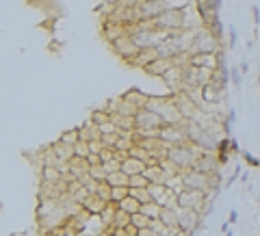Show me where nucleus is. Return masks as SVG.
<instances>
[{"label":"nucleus","mask_w":260,"mask_h":236,"mask_svg":"<svg viewBox=\"0 0 260 236\" xmlns=\"http://www.w3.org/2000/svg\"><path fill=\"white\" fill-rule=\"evenodd\" d=\"M130 224H132L136 230H143V228H150V224H152V219L148 217V214H143L141 210L139 212H134L132 217H130Z\"/></svg>","instance_id":"nucleus-21"},{"label":"nucleus","mask_w":260,"mask_h":236,"mask_svg":"<svg viewBox=\"0 0 260 236\" xmlns=\"http://www.w3.org/2000/svg\"><path fill=\"white\" fill-rule=\"evenodd\" d=\"M204 4L208 6V9H212V11H219V6H221V0H204Z\"/></svg>","instance_id":"nucleus-30"},{"label":"nucleus","mask_w":260,"mask_h":236,"mask_svg":"<svg viewBox=\"0 0 260 236\" xmlns=\"http://www.w3.org/2000/svg\"><path fill=\"white\" fill-rule=\"evenodd\" d=\"M89 160L82 158V156H74L70 162H68V176L65 178H80V176L89 174Z\"/></svg>","instance_id":"nucleus-11"},{"label":"nucleus","mask_w":260,"mask_h":236,"mask_svg":"<svg viewBox=\"0 0 260 236\" xmlns=\"http://www.w3.org/2000/svg\"><path fill=\"white\" fill-rule=\"evenodd\" d=\"M200 156V150L193 146V143H180V146H172L167 150V162L172 165L174 169L178 172H186V169H193L195 167V160Z\"/></svg>","instance_id":"nucleus-3"},{"label":"nucleus","mask_w":260,"mask_h":236,"mask_svg":"<svg viewBox=\"0 0 260 236\" xmlns=\"http://www.w3.org/2000/svg\"><path fill=\"white\" fill-rule=\"evenodd\" d=\"M158 58V52H156V48H148V50H139L136 52V56L130 61V65L132 68H139V70H143V68H148L152 61H156Z\"/></svg>","instance_id":"nucleus-15"},{"label":"nucleus","mask_w":260,"mask_h":236,"mask_svg":"<svg viewBox=\"0 0 260 236\" xmlns=\"http://www.w3.org/2000/svg\"><path fill=\"white\" fill-rule=\"evenodd\" d=\"M80 206H82L87 212H91V214H96V217H98V214L104 210V206H106V200H102L98 193H89L87 198L80 202Z\"/></svg>","instance_id":"nucleus-13"},{"label":"nucleus","mask_w":260,"mask_h":236,"mask_svg":"<svg viewBox=\"0 0 260 236\" xmlns=\"http://www.w3.org/2000/svg\"><path fill=\"white\" fill-rule=\"evenodd\" d=\"M172 68H176V61L174 58H156V61H152L148 65V68H143V72H146L148 76H154V78H162L167 74Z\"/></svg>","instance_id":"nucleus-9"},{"label":"nucleus","mask_w":260,"mask_h":236,"mask_svg":"<svg viewBox=\"0 0 260 236\" xmlns=\"http://www.w3.org/2000/svg\"><path fill=\"white\" fill-rule=\"evenodd\" d=\"M158 219L167 228H178V208H176V206H160Z\"/></svg>","instance_id":"nucleus-16"},{"label":"nucleus","mask_w":260,"mask_h":236,"mask_svg":"<svg viewBox=\"0 0 260 236\" xmlns=\"http://www.w3.org/2000/svg\"><path fill=\"white\" fill-rule=\"evenodd\" d=\"M102 2H104V4H117L120 0H102Z\"/></svg>","instance_id":"nucleus-33"},{"label":"nucleus","mask_w":260,"mask_h":236,"mask_svg":"<svg viewBox=\"0 0 260 236\" xmlns=\"http://www.w3.org/2000/svg\"><path fill=\"white\" fill-rule=\"evenodd\" d=\"M221 52V39L208 28V26H200V28L191 30V39H188L186 54H217Z\"/></svg>","instance_id":"nucleus-1"},{"label":"nucleus","mask_w":260,"mask_h":236,"mask_svg":"<svg viewBox=\"0 0 260 236\" xmlns=\"http://www.w3.org/2000/svg\"><path fill=\"white\" fill-rule=\"evenodd\" d=\"M219 174L208 176L202 174L198 169H186V172L180 174V188H186V191H202V193H217L219 188Z\"/></svg>","instance_id":"nucleus-2"},{"label":"nucleus","mask_w":260,"mask_h":236,"mask_svg":"<svg viewBox=\"0 0 260 236\" xmlns=\"http://www.w3.org/2000/svg\"><path fill=\"white\" fill-rule=\"evenodd\" d=\"M124 98H126V100L130 102V104H134L136 108H146V104H148V94H143L141 89H130V91H126V94H122Z\"/></svg>","instance_id":"nucleus-17"},{"label":"nucleus","mask_w":260,"mask_h":236,"mask_svg":"<svg viewBox=\"0 0 260 236\" xmlns=\"http://www.w3.org/2000/svg\"><path fill=\"white\" fill-rule=\"evenodd\" d=\"M113 236H130L126 228H113Z\"/></svg>","instance_id":"nucleus-31"},{"label":"nucleus","mask_w":260,"mask_h":236,"mask_svg":"<svg viewBox=\"0 0 260 236\" xmlns=\"http://www.w3.org/2000/svg\"><path fill=\"white\" fill-rule=\"evenodd\" d=\"M146 167H148V162L143 160V158H136V156H132V154H128L126 158L122 160V172L128 174V176L143 174V172H146Z\"/></svg>","instance_id":"nucleus-12"},{"label":"nucleus","mask_w":260,"mask_h":236,"mask_svg":"<svg viewBox=\"0 0 260 236\" xmlns=\"http://www.w3.org/2000/svg\"><path fill=\"white\" fill-rule=\"evenodd\" d=\"M74 154H76V156H82V158H89V154H91L89 141H82V139H78V141L74 143Z\"/></svg>","instance_id":"nucleus-26"},{"label":"nucleus","mask_w":260,"mask_h":236,"mask_svg":"<svg viewBox=\"0 0 260 236\" xmlns=\"http://www.w3.org/2000/svg\"><path fill=\"white\" fill-rule=\"evenodd\" d=\"M202 226V212L191 208H178V228L188 234H195Z\"/></svg>","instance_id":"nucleus-7"},{"label":"nucleus","mask_w":260,"mask_h":236,"mask_svg":"<svg viewBox=\"0 0 260 236\" xmlns=\"http://www.w3.org/2000/svg\"><path fill=\"white\" fill-rule=\"evenodd\" d=\"M141 202L139 200H136V198H132V195H128V198L126 200H122L120 202V208H122V210H126L128 214H134V212H139L141 210Z\"/></svg>","instance_id":"nucleus-19"},{"label":"nucleus","mask_w":260,"mask_h":236,"mask_svg":"<svg viewBox=\"0 0 260 236\" xmlns=\"http://www.w3.org/2000/svg\"><path fill=\"white\" fill-rule=\"evenodd\" d=\"M110 120H113V115H110L106 108H96L94 113H91V117H89V122L98 124V126H102V124H106V122H110Z\"/></svg>","instance_id":"nucleus-20"},{"label":"nucleus","mask_w":260,"mask_h":236,"mask_svg":"<svg viewBox=\"0 0 260 236\" xmlns=\"http://www.w3.org/2000/svg\"><path fill=\"white\" fill-rule=\"evenodd\" d=\"M110 50L115 52L117 56L122 58L124 63H128L130 65V61L136 56V52H139V48L132 44V39H130V35H128V30L124 32V35H120V37H115V39H110Z\"/></svg>","instance_id":"nucleus-5"},{"label":"nucleus","mask_w":260,"mask_h":236,"mask_svg":"<svg viewBox=\"0 0 260 236\" xmlns=\"http://www.w3.org/2000/svg\"><path fill=\"white\" fill-rule=\"evenodd\" d=\"M89 176L94 180H98V182H104L108 178V174H106V169H104V165L102 162H98V165H91L89 167Z\"/></svg>","instance_id":"nucleus-22"},{"label":"nucleus","mask_w":260,"mask_h":236,"mask_svg":"<svg viewBox=\"0 0 260 236\" xmlns=\"http://www.w3.org/2000/svg\"><path fill=\"white\" fill-rule=\"evenodd\" d=\"M172 96H174L176 108H178V113L182 115V120H198L202 115V106L186 94V91H178V94H172Z\"/></svg>","instance_id":"nucleus-4"},{"label":"nucleus","mask_w":260,"mask_h":236,"mask_svg":"<svg viewBox=\"0 0 260 236\" xmlns=\"http://www.w3.org/2000/svg\"><path fill=\"white\" fill-rule=\"evenodd\" d=\"M174 236H193V234H188V232H184V230H180V228H178V230L174 232Z\"/></svg>","instance_id":"nucleus-32"},{"label":"nucleus","mask_w":260,"mask_h":236,"mask_svg":"<svg viewBox=\"0 0 260 236\" xmlns=\"http://www.w3.org/2000/svg\"><path fill=\"white\" fill-rule=\"evenodd\" d=\"M141 212L148 214L150 219H158V214H160V204H156V202H148V204L141 206Z\"/></svg>","instance_id":"nucleus-23"},{"label":"nucleus","mask_w":260,"mask_h":236,"mask_svg":"<svg viewBox=\"0 0 260 236\" xmlns=\"http://www.w3.org/2000/svg\"><path fill=\"white\" fill-rule=\"evenodd\" d=\"M160 80L169 87V94H178V91L184 89V82H182V68H178V65L169 70L167 74L160 78Z\"/></svg>","instance_id":"nucleus-10"},{"label":"nucleus","mask_w":260,"mask_h":236,"mask_svg":"<svg viewBox=\"0 0 260 236\" xmlns=\"http://www.w3.org/2000/svg\"><path fill=\"white\" fill-rule=\"evenodd\" d=\"M219 167H221V160H219L217 152H200L198 160H195V169L202 174H208V176L219 174Z\"/></svg>","instance_id":"nucleus-8"},{"label":"nucleus","mask_w":260,"mask_h":236,"mask_svg":"<svg viewBox=\"0 0 260 236\" xmlns=\"http://www.w3.org/2000/svg\"><path fill=\"white\" fill-rule=\"evenodd\" d=\"M130 217L132 214H128L126 210H122V208H117V212H115V228H128L130 226Z\"/></svg>","instance_id":"nucleus-25"},{"label":"nucleus","mask_w":260,"mask_h":236,"mask_svg":"<svg viewBox=\"0 0 260 236\" xmlns=\"http://www.w3.org/2000/svg\"><path fill=\"white\" fill-rule=\"evenodd\" d=\"M150 184V180L146 178V174H132L130 176V188H146Z\"/></svg>","instance_id":"nucleus-27"},{"label":"nucleus","mask_w":260,"mask_h":236,"mask_svg":"<svg viewBox=\"0 0 260 236\" xmlns=\"http://www.w3.org/2000/svg\"><path fill=\"white\" fill-rule=\"evenodd\" d=\"M106 182H108L110 186H130V176H128V174H124L122 169H117V172L108 174Z\"/></svg>","instance_id":"nucleus-18"},{"label":"nucleus","mask_w":260,"mask_h":236,"mask_svg":"<svg viewBox=\"0 0 260 236\" xmlns=\"http://www.w3.org/2000/svg\"><path fill=\"white\" fill-rule=\"evenodd\" d=\"M50 148H52V152L56 154V158L63 160V162H70L76 156L74 154V146H70V143H65L61 139H56L54 143H50Z\"/></svg>","instance_id":"nucleus-14"},{"label":"nucleus","mask_w":260,"mask_h":236,"mask_svg":"<svg viewBox=\"0 0 260 236\" xmlns=\"http://www.w3.org/2000/svg\"><path fill=\"white\" fill-rule=\"evenodd\" d=\"M158 136L167 143L169 148L172 146H180V143H186V132H184V122H178V124H165L160 128Z\"/></svg>","instance_id":"nucleus-6"},{"label":"nucleus","mask_w":260,"mask_h":236,"mask_svg":"<svg viewBox=\"0 0 260 236\" xmlns=\"http://www.w3.org/2000/svg\"><path fill=\"white\" fill-rule=\"evenodd\" d=\"M130 195V186H113V191H110V202H117L120 204L122 200H126Z\"/></svg>","instance_id":"nucleus-24"},{"label":"nucleus","mask_w":260,"mask_h":236,"mask_svg":"<svg viewBox=\"0 0 260 236\" xmlns=\"http://www.w3.org/2000/svg\"><path fill=\"white\" fill-rule=\"evenodd\" d=\"M80 139L78 136V128H72V130H65V132L61 134V141H65V143H70V146H74V143Z\"/></svg>","instance_id":"nucleus-29"},{"label":"nucleus","mask_w":260,"mask_h":236,"mask_svg":"<svg viewBox=\"0 0 260 236\" xmlns=\"http://www.w3.org/2000/svg\"><path fill=\"white\" fill-rule=\"evenodd\" d=\"M130 195L139 200L141 204H148V202H152V198H150V193H148V186H146V188H130Z\"/></svg>","instance_id":"nucleus-28"}]
</instances>
